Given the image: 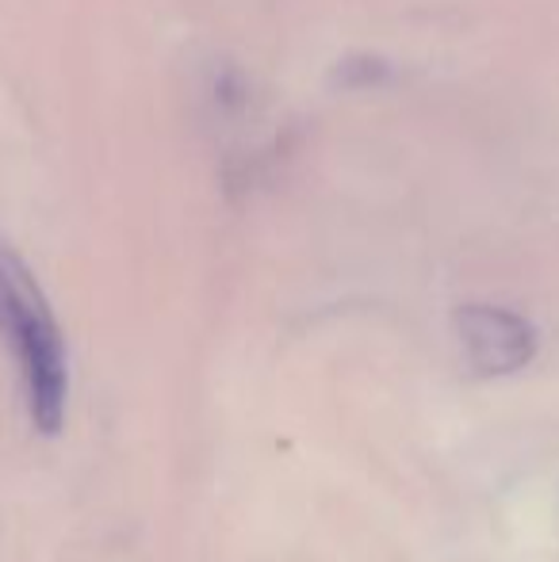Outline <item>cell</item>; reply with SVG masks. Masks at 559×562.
I'll return each mask as SVG.
<instances>
[{
  "instance_id": "cell-1",
  "label": "cell",
  "mask_w": 559,
  "mask_h": 562,
  "mask_svg": "<svg viewBox=\"0 0 559 562\" xmlns=\"http://www.w3.org/2000/svg\"><path fill=\"white\" fill-rule=\"evenodd\" d=\"M0 340L20 371L31 425L54 437L66 425L69 406L66 337L38 280L12 249H0Z\"/></svg>"
},
{
  "instance_id": "cell-2",
  "label": "cell",
  "mask_w": 559,
  "mask_h": 562,
  "mask_svg": "<svg viewBox=\"0 0 559 562\" xmlns=\"http://www.w3.org/2000/svg\"><path fill=\"white\" fill-rule=\"evenodd\" d=\"M456 337H460L468 368L483 379L514 375L537 356V329L506 306H460L456 311Z\"/></svg>"
}]
</instances>
